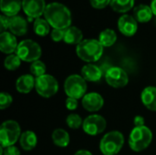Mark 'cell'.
I'll use <instances>...</instances> for the list:
<instances>
[{"instance_id": "obj_1", "label": "cell", "mask_w": 156, "mask_h": 155, "mask_svg": "<svg viewBox=\"0 0 156 155\" xmlns=\"http://www.w3.org/2000/svg\"><path fill=\"white\" fill-rule=\"evenodd\" d=\"M44 16L53 28L67 29L71 24L70 11L60 3L54 2L47 5Z\"/></svg>"}, {"instance_id": "obj_2", "label": "cell", "mask_w": 156, "mask_h": 155, "mask_svg": "<svg viewBox=\"0 0 156 155\" xmlns=\"http://www.w3.org/2000/svg\"><path fill=\"white\" fill-rule=\"evenodd\" d=\"M103 46L96 39H85L77 45L76 52L78 57L85 62L91 63L98 61L103 54Z\"/></svg>"}, {"instance_id": "obj_3", "label": "cell", "mask_w": 156, "mask_h": 155, "mask_svg": "<svg viewBox=\"0 0 156 155\" xmlns=\"http://www.w3.org/2000/svg\"><path fill=\"white\" fill-rule=\"evenodd\" d=\"M152 140L153 132L148 127H134L129 136V145L133 151L138 153L148 148Z\"/></svg>"}, {"instance_id": "obj_4", "label": "cell", "mask_w": 156, "mask_h": 155, "mask_svg": "<svg viewBox=\"0 0 156 155\" xmlns=\"http://www.w3.org/2000/svg\"><path fill=\"white\" fill-rule=\"evenodd\" d=\"M124 144V136L119 131L106 133L100 143V150L103 155H117Z\"/></svg>"}, {"instance_id": "obj_5", "label": "cell", "mask_w": 156, "mask_h": 155, "mask_svg": "<svg viewBox=\"0 0 156 155\" xmlns=\"http://www.w3.org/2000/svg\"><path fill=\"white\" fill-rule=\"evenodd\" d=\"M21 128L19 124L13 120L4 122L0 127V143L4 148L13 146L19 141L21 136Z\"/></svg>"}, {"instance_id": "obj_6", "label": "cell", "mask_w": 156, "mask_h": 155, "mask_svg": "<svg viewBox=\"0 0 156 155\" xmlns=\"http://www.w3.org/2000/svg\"><path fill=\"white\" fill-rule=\"evenodd\" d=\"M87 81L81 75H70L64 82V91L66 95L77 100L82 99L87 94Z\"/></svg>"}, {"instance_id": "obj_7", "label": "cell", "mask_w": 156, "mask_h": 155, "mask_svg": "<svg viewBox=\"0 0 156 155\" xmlns=\"http://www.w3.org/2000/svg\"><path fill=\"white\" fill-rule=\"evenodd\" d=\"M16 54L22 61L32 63L39 60L42 51L40 46L37 42L31 39H25L18 43Z\"/></svg>"}, {"instance_id": "obj_8", "label": "cell", "mask_w": 156, "mask_h": 155, "mask_svg": "<svg viewBox=\"0 0 156 155\" xmlns=\"http://www.w3.org/2000/svg\"><path fill=\"white\" fill-rule=\"evenodd\" d=\"M35 90L37 93L42 98H51L58 90V82L51 75L45 74L36 79Z\"/></svg>"}, {"instance_id": "obj_9", "label": "cell", "mask_w": 156, "mask_h": 155, "mask_svg": "<svg viewBox=\"0 0 156 155\" xmlns=\"http://www.w3.org/2000/svg\"><path fill=\"white\" fill-rule=\"evenodd\" d=\"M107 126L104 117L99 114H92L84 119L82 129L85 133L90 136H96L102 133Z\"/></svg>"}, {"instance_id": "obj_10", "label": "cell", "mask_w": 156, "mask_h": 155, "mask_svg": "<svg viewBox=\"0 0 156 155\" xmlns=\"http://www.w3.org/2000/svg\"><path fill=\"white\" fill-rule=\"evenodd\" d=\"M105 80L109 86L115 89H120L128 84L129 77L123 69L120 67H112L105 74Z\"/></svg>"}, {"instance_id": "obj_11", "label": "cell", "mask_w": 156, "mask_h": 155, "mask_svg": "<svg viewBox=\"0 0 156 155\" xmlns=\"http://www.w3.org/2000/svg\"><path fill=\"white\" fill-rule=\"evenodd\" d=\"M45 0H22V8L30 18H39L46 10Z\"/></svg>"}, {"instance_id": "obj_12", "label": "cell", "mask_w": 156, "mask_h": 155, "mask_svg": "<svg viewBox=\"0 0 156 155\" xmlns=\"http://www.w3.org/2000/svg\"><path fill=\"white\" fill-rule=\"evenodd\" d=\"M83 108L90 112H96L100 111L104 105L102 96L97 92L87 93L81 100Z\"/></svg>"}, {"instance_id": "obj_13", "label": "cell", "mask_w": 156, "mask_h": 155, "mask_svg": "<svg viewBox=\"0 0 156 155\" xmlns=\"http://www.w3.org/2000/svg\"><path fill=\"white\" fill-rule=\"evenodd\" d=\"M118 28L122 35L126 37H132L137 32V21L130 15H123L118 21Z\"/></svg>"}, {"instance_id": "obj_14", "label": "cell", "mask_w": 156, "mask_h": 155, "mask_svg": "<svg viewBox=\"0 0 156 155\" xmlns=\"http://www.w3.org/2000/svg\"><path fill=\"white\" fill-rule=\"evenodd\" d=\"M17 41L11 32H3L0 35V50L5 54H13L16 51L17 48Z\"/></svg>"}, {"instance_id": "obj_15", "label": "cell", "mask_w": 156, "mask_h": 155, "mask_svg": "<svg viewBox=\"0 0 156 155\" xmlns=\"http://www.w3.org/2000/svg\"><path fill=\"white\" fill-rule=\"evenodd\" d=\"M36 78L31 74H25L20 76L16 81V89L18 92L23 94L29 93L35 89Z\"/></svg>"}, {"instance_id": "obj_16", "label": "cell", "mask_w": 156, "mask_h": 155, "mask_svg": "<svg viewBox=\"0 0 156 155\" xmlns=\"http://www.w3.org/2000/svg\"><path fill=\"white\" fill-rule=\"evenodd\" d=\"M8 29L15 36H24L27 31V23L20 16L9 17Z\"/></svg>"}, {"instance_id": "obj_17", "label": "cell", "mask_w": 156, "mask_h": 155, "mask_svg": "<svg viewBox=\"0 0 156 155\" xmlns=\"http://www.w3.org/2000/svg\"><path fill=\"white\" fill-rule=\"evenodd\" d=\"M81 76L86 81L98 82L102 78V70L94 64H87L81 69Z\"/></svg>"}, {"instance_id": "obj_18", "label": "cell", "mask_w": 156, "mask_h": 155, "mask_svg": "<svg viewBox=\"0 0 156 155\" xmlns=\"http://www.w3.org/2000/svg\"><path fill=\"white\" fill-rule=\"evenodd\" d=\"M143 104L150 111H156V87L148 86L144 89L141 94Z\"/></svg>"}, {"instance_id": "obj_19", "label": "cell", "mask_w": 156, "mask_h": 155, "mask_svg": "<svg viewBox=\"0 0 156 155\" xmlns=\"http://www.w3.org/2000/svg\"><path fill=\"white\" fill-rule=\"evenodd\" d=\"M22 7L21 0H1L0 8L3 14L6 16L12 17L16 16Z\"/></svg>"}, {"instance_id": "obj_20", "label": "cell", "mask_w": 156, "mask_h": 155, "mask_svg": "<svg viewBox=\"0 0 156 155\" xmlns=\"http://www.w3.org/2000/svg\"><path fill=\"white\" fill-rule=\"evenodd\" d=\"M19 144L24 151H32L37 144V136L32 131H25L21 133Z\"/></svg>"}, {"instance_id": "obj_21", "label": "cell", "mask_w": 156, "mask_h": 155, "mask_svg": "<svg viewBox=\"0 0 156 155\" xmlns=\"http://www.w3.org/2000/svg\"><path fill=\"white\" fill-rule=\"evenodd\" d=\"M153 11L151 6L146 5H139L133 10V17L136 21L141 23H146L150 21L153 17Z\"/></svg>"}, {"instance_id": "obj_22", "label": "cell", "mask_w": 156, "mask_h": 155, "mask_svg": "<svg viewBox=\"0 0 156 155\" xmlns=\"http://www.w3.org/2000/svg\"><path fill=\"white\" fill-rule=\"evenodd\" d=\"M52 141L54 144L60 148H65L69 144L70 142V136L67 131L64 129H56L51 135Z\"/></svg>"}, {"instance_id": "obj_23", "label": "cell", "mask_w": 156, "mask_h": 155, "mask_svg": "<svg viewBox=\"0 0 156 155\" xmlns=\"http://www.w3.org/2000/svg\"><path fill=\"white\" fill-rule=\"evenodd\" d=\"M82 32L76 26H69L65 31L64 42L69 45H79L82 41Z\"/></svg>"}, {"instance_id": "obj_24", "label": "cell", "mask_w": 156, "mask_h": 155, "mask_svg": "<svg viewBox=\"0 0 156 155\" xmlns=\"http://www.w3.org/2000/svg\"><path fill=\"white\" fill-rule=\"evenodd\" d=\"M117 40V35L114 30L107 28L101 32L99 36V41L103 47H112Z\"/></svg>"}, {"instance_id": "obj_25", "label": "cell", "mask_w": 156, "mask_h": 155, "mask_svg": "<svg viewBox=\"0 0 156 155\" xmlns=\"http://www.w3.org/2000/svg\"><path fill=\"white\" fill-rule=\"evenodd\" d=\"M112 8L118 13H125L132 9L134 5V0H112Z\"/></svg>"}, {"instance_id": "obj_26", "label": "cell", "mask_w": 156, "mask_h": 155, "mask_svg": "<svg viewBox=\"0 0 156 155\" xmlns=\"http://www.w3.org/2000/svg\"><path fill=\"white\" fill-rule=\"evenodd\" d=\"M34 32L40 37L47 36L50 31V25L46 19L43 18H37L34 21Z\"/></svg>"}, {"instance_id": "obj_27", "label": "cell", "mask_w": 156, "mask_h": 155, "mask_svg": "<svg viewBox=\"0 0 156 155\" xmlns=\"http://www.w3.org/2000/svg\"><path fill=\"white\" fill-rule=\"evenodd\" d=\"M21 61L22 60L19 58V57L16 54H10L5 58L4 66L7 70L13 71V70L17 69L20 67Z\"/></svg>"}, {"instance_id": "obj_28", "label": "cell", "mask_w": 156, "mask_h": 155, "mask_svg": "<svg viewBox=\"0 0 156 155\" xmlns=\"http://www.w3.org/2000/svg\"><path fill=\"white\" fill-rule=\"evenodd\" d=\"M46 65L44 62H42L41 60H37L31 63L30 66V73L31 75H33L36 79L39 78L43 75L46 74Z\"/></svg>"}, {"instance_id": "obj_29", "label": "cell", "mask_w": 156, "mask_h": 155, "mask_svg": "<svg viewBox=\"0 0 156 155\" xmlns=\"http://www.w3.org/2000/svg\"><path fill=\"white\" fill-rule=\"evenodd\" d=\"M66 123H67V125L70 129L77 130V129L82 127L83 121H82L81 117L79 114H77V113H71V114L68 115V117L66 119Z\"/></svg>"}, {"instance_id": "obj_30", "label": "cell", "mask_w": 156, "mask_h": 155, "mask_svg": "<svg viewBox=\"0 0 156 155\" xmlns=\"http://www.w3.org/2000/svg\"><path fill=\"white\" fill-rule=\"evenodd\" d=\"M13 102L12 96L7 92H2L0 94V109L5 110L8 108Z\"/></svg>"}, {"instance_id": "obj_31", "label": "cell", "mask_w": 156, "mask_h": 155, "mask_svg": "<svg viewBox=\"0 0 156 155\" xmlns=\"http://www.w3.org/2000/svg\"><path fill=\"white\" fill-rule=\"evenodd\" d=\"M65 31H66V29L53 28V30L51 32V38H52V40L55 41V42H59L61 40H64Z\"/></svg>"}, {"instance_id": "obj_32", "label": "cell", "mask_w": 156, "mask_h": 155, "mask_svg": "<svg viewBox=\"0 0 156 155\" xmlns=\"http://www.w3.org/2000/svg\"><path fill=\"white\" fill-rule=\"evenodd\" d=\"M65 105H66V108L69 111H75L78 108V106H79V102H78V100L77 99L68 97L66 99Z\"/></svg>"}, {"instance_id": "obj_33", "label": "cell", "mask_w": 156, "mask_h": 155, "mask_svg": "<svg viewBox=\"0 0 156 155\" xmlns=\"http://www.w3.org/2000/svg\"><path fill=\"white\" fill-rule=\"evenodd\" d=\"M112 0H90L91 5L94 8H98V9H101L106 7L109 4H111Z\"/></svg>"}, {"instance_id": "obj_34", "label": "cell", "mask_w": 156, "mask_h": 155, "mask_svg": "<svg viewBox=\"0 0 156 155\" xmlns=\"http://www.w3.org/2000/svg\"><path fill=\"white\" fill-rule=\"evenodd\" d=\"M3 155H21V153H20L19 149L17 147H16L15 145H13V146L5 148Z\"/></svg>"}, {"instance_id": "obj_35", "label": "cell", "mask_w": 156, "mask_h": 155, "mask_svg": "<svg viewBox=\"0 0 156 155\" xmlns=\"http://www.w3.org/2000/svg\"><path fill=\"white\" fill-rule=\"evenodd\" d=\"M0 21H1V33L5 32V30L9 26V18H8V16H6L5 15H2L0 16Z\"/></svg>"}, {"instance_id": "obj_36", "label": "cell", "mask_w": 156, "mask_h": 155, "mask_svg": "<svg viewBox=\"0 0 156 155\" xmlns=\"http://www.w3.org/2000/svg\"><path fill=\"white\" fill-rule=\"evenodd\" d=\"M133 124H134V127H143V126H145V120L143 116L141 115H137L135 116L134 120H133Z\"/></svg>"}, {"instance_id": "obj_37", "label": "cell", "mask_w": 156, "mask_h": 155, "mask_svg": "<svg viewBox=\"0 0 156 155\" xmlns=\"http://www.w3.org/2000/svg\"><path fill=\"white\" fill-rule=\"evenodd\" d=\"M74 155H93L90 151L87 150H79L75 153Z\"/></svg>"}, {"instance_id": "obj_38", "label": "cell", "mask_w": 156, "mask_h": 155, "mask_svg": "<svg viewBox=\"0 0 156 155\" xmlns=\"http://www.w3.org/2000/svg\"><path fill=\"white\" fill-rule=\"evenodd\" d=\"M151 8H152V11L154 13V15L156 16V0H152L151 2Z\"/></svg>"}, {"instance_id": "obj_39", "label": "cell", "mask_w": 156, "mask_h": 155, "mask_svg": "<svg viewBox=\"0 0 156 155\" xmlns=\"http://www.w3.org/2000/svg\"><path fill=\"white\" fill-rule=\"evenodd\" d=\"M117 155H118V154H117Z\"/></svg>"}]
</instances>
